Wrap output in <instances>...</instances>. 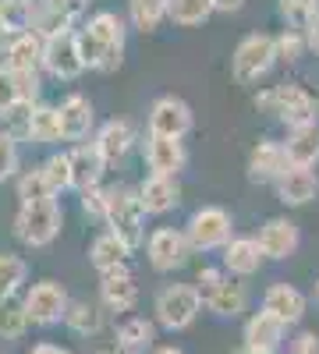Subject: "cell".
Wrapping results in <instances>:
<instances>
[{
    "label": "cell",
    "mask_w": 319,
    "mask_h": 354,
    "mask_svg": "<svg viewBox=\"0 0 319 354\" xmlns=\"http://www.w3.org/2000/svg\"><path fill=\"white\" fill-rule=\"evenodd\" d=\"M28 354H75V351H68V347H61V344H36Z\"/></svg>",
    "instance_id": "46"
},
{
    "label": "cell",
    "mask_w": 319,
    "mask_h": 354,
    "mask_svg": "<svg viewBox=\"0 0 319 354\" xmlns=\"http://www.w3.org/2000/svg\"><path fill=\"white\" fill-rule=\"evenodd\" d=\"M57 113H61V135H64V142H82L85 135L93 131L96 113H93L89 96L71 93V96H68L61 106H57Z\"/></svg>",
    "instance_id": "22"
},
{
    "label": "cell",
    "mask_w": 319,
    "mask_h": 354,
    "mask_svg": "<svg viewBox=\"0 0 319 354\" xmlns=\"http://www.w3.org/2000/svg\"><path fill=\"white\" fill-rule=\"evenodd\" d=\"M15 170H18V138L0 131V185L15 177Z\"/></svg>",
    "instance_id": "42"
},
{
    "label": "cell",
    "mask_w": 319,
    "mask_h": 354,
    "mask_svg": "<svg viewBox=\"0 0 319 354\" xmlns=\"http://www.w3.org/2000/svg\"><path fill=\"white\" fill-rule=\"evenodd\" d=\"M149 354H185V351L181 347H153Z\"/></svg>",
    "instance_id": "49"
},
{
    "label": "cell",
    "mask_w": 319,
    "mask_h": 354,
    "mask_svg": "<svg viewBox=\"0 0 319 354\" xmlns=\"http://www.w3.org/2000/svg\"><path fill=\"white\" fill-rule=\"evenodd\" d=\"M302 32H305V43H309V50L319 57V15H316V18H312V21L302 28Z\"/></svg>",
    "instance_id": "45"
},
{
    "label": "cell",
    "mask_w": 319,
    "mask_h": 354,
    "mask_svg": "<svg viewBox=\"0 0 319 354\" xmlns=\"http://www.w3.org/2000/svg\"><path fill=\"white\" fill-rule=\"evenodd\" d=\"M202 305H206L213 315H220V319H235V315H241L245 312V305H248V290H245V283H238L235 277H224L206 298H202Z\"/></svg>",
    "instance_id": "25"
},
{
    "label": "cell",
    "mask_w": 319,
    "mask_h": 354,
    "mask_svg": "<svg viewBox=\"0 0 319 354\" xmlns=\"http://www.w3.org/2000/svg\"><path fill=\"white\" fill-rule=\"evenodd\" d=\"M146 255H149V266L156 273H174L181 270L192 255V245H188V234L185 230H174V227H160L149 234L146 241Z\"/></svg>",
    "instance_id": "9"
},
{
    "label": "cell",
    "mask_w": 319,
    "mask_h": 354,
    "mask_svg": "<svg viewBox=\"0 0 319 354\" xmlns=\"http://www.w3.org/2000/svg\"><path fill=\"white\" fill-rule=\"evenodd\" d=\"M11 39H15V32L8 28V21L0 18V53H8V46H11Z\"/></svg>",
    "instance_id": "47"
},
{
    "label": "cell",
    "mask_w": 319,
    "mask_h": 354,
    "mask_svg": "<svg viewBox=\"0 0 319 354\" xmlns=\"http://www.w3.org/2000/svg\"><path fill=\"white\" fill-rule=\"evenodd\" d=\"M28 308L18 298H4L0 301V340H18L28 330Z\"/></svg>",
    "instance_id": "35"
},
{
    "label": "cell",
    "mask_w": 319,
    "mask_h": 354,
    "mask_svg": "<svg viewBox=\"0 0 319 354\" xmlns=\"http://www.w3.org/2000/svg\"><path fill=\"white\" fill-rule=\"evenodd\" d=\"M273 188L284 205H309L319 195V177L312 167H287Z\"/></svg>",
    "instance_id": "20"
},
{
    "label": "cell",
    "mask_w": 319,
    "mask_h": 354,
    "mask_svg": "<svg viewBox=\"0 0 319 354\" xmlns=\"http://www.w3.org/2000/svg\"><path fill=\"white\" fill-rule=\"evenodd\" d=\"M287 167H291V163H287L284 142H277V138L255 142V149L248 153V177L255 185H277Z\"/></svg>",
    "instance_id": "14"
},
{
    "label": "cell",
    "mask_w": 319,
    "mask_h": 354,
    "mask_svg": "<svg viewBox=\"0 0 319 354\" xmlns=\"http://www.w3.org/2000/svg\"><path fill=\"white\" fill-rule=\"evenodd\" d=\"M230 227H235V220H230L227 209H220V205H202V209H195L188 216L185 234H188L192 252H217V248L230 245Z\"/></svg>",
    "instance_id": "6"
},
{
    "label": "cell",
    "mask_w": 319,
    "mask_h": 354,
    "mask_svg": "<svg viewBox=\"0 0 319 354\" xmlns=\"http://www.w3.org/2000/svg\"><path fill=\"white\" fill-rule=\"evenodd\" d=\"M64 326L71 333H78V337H93V333L103 330V312L93 301H71L68 315H64Z\"/></svg>",
    "instance_id": "32"
},
{
    "label": "cell",
    "mask_w": 319,
    "mask_h": 354,
    "mask_svg": "<svg viewBox=\"0 0 319 354\" xmlns=\"http://www.w3.org/2000/svg\"><path fill=\"white\" fill-rule=\"evenodd\" d=\"M107 205H110V188H89L82 192V209L96 216V220H107Z\"/></svg>",
    "instance_id": "43"
},
{
    "label": "cell",
    "mask_w": 319,
    "mask_h": 354,
    "mask_svg": "<svg viewBox=\"0 0 319 354\" xmlns=\"http://www.w3.org/2000/svg\"><path fill=\"white\" fill-rule=\"evenodd\" d=\"M128 255H131V248H128L121 238H113L110 230L100 234V238L89 245V262L100 270V277H103V273H113V270H125Z\"/></svg>",
    "instance_id": "28"
},
{
    "label": "cell",
    "mask_w": 319,
    "mask_h": 354,
    "mask_svg": "<svg viewBox=\"0 0 319 354\" xmlns=\"http://www.w3.org/2000/svg\"><path fill=\"white\" fill-rule=\"evenodd\" d=\"M43 68L61 78V82H71L85 71V57H82V43H78V32H61V36H50L46 46H43Z\"/></svg>",
    "instance_id": "10"
},
{
    "label": "cell",
    "mask_w": 319,
    "mask_h": 354,
    "mask_svg": "<svg viewBox=\"0 0 319 354\" xmlns=\"http://www.w3.org/2000/svg\"><path fill=\"white\" fill-rule=\"evenodd\" d=\"M156 340V326L142 315H128L125 322H118V351L121 354H146L153 351Z\"/></svg>",
    "instance_id": "27"
},
{
    "label": "cell",
    "mask_w": 319,
    "mask_h": 354,
    "mask_svg": "<svg viewBox=\"0 0 319 354\" xmlns=\"http://www.w3.org/2000/svg\"><path fill=\"white\" fill-rule=\"evenodd\" d=\"M192 131V106L178 96H160L149 106V135L163 138H185Z\"/></svg>",
    "instance_id": "11"
},
{
    "label": "cell",
    "mask_w": 319,
    "mask_h": 354,
    "mask_svg": "<svg viewBox=\"0 0 319 354\" xmlns=\"http://www.w3.org/2000/svg\"><path fill=\"white\" fill-rule=\"evenodd\" d=\"M284 337H287V326L270 312H252L241 326V340H245L241 347L255 354H277L284 347Z\"/></svg>",
    "instance_id": "12"
},
{
    "label": "cell",
    "mask_w": 319,
    "mask_h": 354,
    "mask_svg": "<svg viewBox=\"0 0 319 354\" xmlns=\"http://www.w3.org/2000/svg\"><path fill=\"white\" fill-rule=\"evenodd\" d=\"M280 15L291 21V28H305L319 15V0H280Z\"/></svg>",
    "instance_id": "40"
},
{
    "label": "cell",
    "mask_w": 319,
    "mask_h": 354,
    "mask_svg": "<svg viewBox=\"0 0 319 354\" xmlns=\"http://www.w3.org/2000/svg\"><path fill=\"white\" fill-rule=\"evenodd\" d=\"M135 145V128L128 121H107L100 131H96V149L110 160H121L128 149Z\"/></svg>",
    "instance_id": "30"
},
{
    "label": "cell",
    "mask_w": 319,
    "mask_h": 354,
    "mask_svg": "<svg viewBox=\"0 0 319 354\" xmlns=\"http://www.w3.org/2000/svg\"><path fill=\"white\" fill-rule=\"evenodd\" d=\"M103 170H107V156L96 149V142L75 145V149H71V188L78 195L89 192V188H100Z\"/></svg>",
    "instance_id": "18"
},
{
    "label": "cell",
    "mask_w": 319,
    "mask_h": 354,
    "mask_svg": "<svg viewBox=\"0 0 319 354\" xmlns=\"http://www.w3.org/2000/svg\"><path fill=\"white\" fill-rule=\"evenodd\" d=\"M0 18L8 21L15 36L33 32L36 25V0H0Z\"/></svg>",
    "instance_id": "36"
},
{
    "label": "cell",
    "mask_w": 319,
    "mask_h": 354,
    "mask_svg": "<svg viewBox=\"0 0 319 354\" xmlns=\"http://www.w3.org/2000/svg\"><path fill=\"white\" fill-rule=\"evenodd\" d=\"M28 138L39 142V145H50V142H61V113L57 106H43L36 103L33 106V117H28Z\"/></svg>",
    "instance_id": "31"
},
{
    "label": "cell",
    "mask_w": 319,
    "mask_h": 354,
    "mask_svg": "<svg viewBox=\"0 0 319 354\" xmlns=\"http://www.w3.org/2000/svg\"><path fill=\"white\" fill-rule=\"evenodd\" d=\"M146 163L156 177H178L188 163L185 142L181 138H163V135H149L146 138Z\"/></svg>",
    "instance_id": "15"
},
{
    "label": "cell",
    "mask_w": 319,
    "mask_h": 354,
    "mask_svg": "<svg viewBox=\"0 0 319 354\" xmlns=\"http://www.w3.org/2000/svg\"><path fill=\"white\" fill-rule=\"evenodd\" d=\"M305 308H309V298L291 283H270L266 294H263V312L277 315L284 326H298Z\"/></svg>",
    "instance_id": "16"
},
{
    "label": "cell",
    "mask_w": 319,
    "mask_h": 354,
    "mask_svg": "<svg viewBox=\"0 0 319 354\" xmlns=\"http://www.w3.org/2000/svg\"><path fill=\"white\" fill-rule=\"evenodd\" d=\"M43 174H46V181L53 185L57 195H61L64 188H71V153H53V156H46Z\"/></svg>",
    "instance_id": "39"
},
{
    "label": "cell",
    "mask_w": 319,
    "mask_h": 354,
    "mask_svg": "<svg viewBox=\"0 0 319 354\" xmlns=\"http://www.w3.org/2000/svg\"><path fill=\"white\" fill-rule=\"evenodd\" d=\"M273 64H277V36H266V32L245 36L235 57H230V71H235V82L241 85H252L263 75H270Z\"/></svg>",
    "instance_id": "5"
},
{
    "label": "cell",
    "mask_w": 319,
    "mask_h": 354,
    "mask_svg": "<svg viewBox=\"0 0 319 354\" xmlns=\"http://www.w3.org/2000/svg\"><path fill=\"white\" fill-rule=\"evenodd\" d=\"M284 153H287V163L291 167H316L319 163V121L287 135Z\"/></svg>",
    "instance_id": "29"
},
{
    "label": "cell",
    "mask_w": 319,
    "mask_h": 354,
    "mask_svg": "<svg viewBox=\"0 0 319 354\" xmlns=\"http://www.w3.org/2000/svg\"><path fill=\"white\" fill-rule=\"evenodd\" d=\"M287 354H319V337H316L312 330H302V333L291 340Z\"/></svg>",
    "instance_id": "44"
},
{
    "label": "cell",
    "mask_w": 319,
    "mask_h": 354,
    "mask_svg": "<svg viewBox=\"0 0 319 354\" xmlns=\"http://www.w3.org/2000/svg\"><path fill=\"white\" fill-rule=\"evenodd\" d=\"M128 18L142 32H153L163 18H170V0H128Z\"/></svg>",
    "instance_id": "33"
},
{
    "label": "cell",
    "mask_w": 319,
    "mask_h": 354,
    "mask_svg": "<svg viewBox=\"0 0 319 354\" xmlns=\"http://www.w3.org/2000/svg\"><path fill=\"white\" fill-rule=\"evenodd\" d=\"M125 18L113 15V11H96L89 18V25L78 32L82 43V57H85V68L93 71H118L125 61Z\"/></svg>",
    "instance_id": "1"
},
{
    "label": "cell",
    "mask_w": 319,
    "mask_h": 354,
    "mask_svg": "<svg viewBox=\"0 0 319 354\" xmlns=\"http://www.w3.org/2000/svg\"><path fill=\"white\" fill-rule=\"evenodd\" d=\"M43 46H46V39L39 32L15 36L8 53H4V68H11L18 75H39V68H43Z\"/></svg>",
    "instance_id": "21"
},
{
    "label": "cell",
    "mask_w": 319,
    "mask_h": 354,
    "mask_svg": "<svg viewBox=\"0 0 319 354\" xmlns=\"http://www.w3.org/2000/svg\"><path fill=\"white\" fill-rule=\"evenodd\" d=\"M138 198H142V205H146V213H149V216H163V213H170L174 205L181 202L178 177H156V174H149L146 181L138 185Z\"/></svg>",
    "instance_id": "24"
},
{
    "label": "cell",
    "mask_w": 319,
    "mask_h": 354,
    "mask_svg": "<svg viewBox=\"0 0 319 354\" xmlns=\"http://www.w3.org/2000/svg\"><path fill=\"white\" fill-rule=\"evenodd\" d=\"M202 308L206 305H202V294H199L195 283H167V287L156 290V301H153L156 326H163L167 333L188 330Z\"/></svg>",
    "instance_id": "3"
},
{
    "label": "cell",
    "mask_w": 319,
    "mask_h": 354,
    "mask_svg": "<svg viewBox=\"0 0 319 354\" xmlns=\"http://www.w3.org/2000/svg\"><path fill=\"white\" fill-rule=\"evenodd\" d=\"M96 354H121V351H96Z\"/></svg>",
    "instance_id": "52"
},
{
    "label": "cell",
    "mask_w": 319,
    "mask_h": 354,
    "mask_svg": "<svg viewBox=\"0 0 319 354\" xmlns=\"http://www.w3.org/2000/svg\"><path fill=\"white\" fill-rule=\"evenodd\" d=\"M309 50V43H305V32L302 28H287V32H280L277 36V61H298V57Z\"/></svg>",
    "instance_id": "41"
},
{
    "label": "cell",
    "mask_w": 319,
    "mask_h": 354,
    "mask_svg": "<svg viewBox=\"0 0 319 354\" xmlns=\"http://www.w3.org/2000/svg\"><path fill=\"white\" fill-rule=\"evenodd\" d=\"M57 230H61V205H57V198L21 205L18 216H15V234H18V241L28 245V248L50 245L57 238Z\"/></svg>",
    "instance_id": "7"
},
{
    "label": "cell",
    "mask_w": 319,
    "mask_h": 354,
    "mask_svg": "<svg viewBox=\"0 0 319 354\" xmlns=\"http://www.w3.org/2000/svg\"><path fill=\"white\" fill-rule=\"evenodd\" d=\"M230 354H255V351H248V347H238V351H230Z\"/></svg>",
    "instance_id": "51"
},
{
    "label": "cell",
    "mask_w": 319,
    "mask_h": 354,
    "mask_svg": "<svg viewBox=\"0 0 319 354\" xmlns=\"http://www.w3.org/2000/svg\"><path fill=\"white\" fill-rule=\"evenodd\" d=\"M224 270L230 277H252L259 273V266H263V248H259L255 238H230V245L224 248Z\"/></svg>",
    "instance_id": "26"
},
{
    "label": "cell",
    "mask_w": 319,
    "mask_h": 354,
    "mask_svg": "<svg viewBox=\"0 0 319 354\" xmlns=\"http://www.w3.org/2000/svg\"><path fill=\"white\" fill-rule=\"evenodd\" d=\"M213 11H217L213 0H170V21L174 25H185V28L202 25Z\"/></svg>",
    "instance_id": "38"
},
{
    "label": "cell",
    "mask_w": 319,
    "mask_h": 354,
    "mask_svg": "<svg viewBox=\"0 0 319 354\" xmlns=\"http://www.w3.org/2000/svg\"><path fill=\"white\" fill-rule=\"evenodd\" d=\"M21 301H25L28 319H33L36 326H53V322H64L68 305H71L68 290L57 283V280H39V283H33Z\"/></svg>",
    "instance_id": "8"
},
{
    "label": "cell",
    "mask_w": 319,
    "mask_h": 354,
    "mask_svg": "<svg viewBox=\"0 0 319 354\" xmlns=\"http://www.w3.org/2000/svg\"><path fill=\"white\" fill-rule=\"evenodd\" d=\"M312 298H316V305H319V280H316V287H312Z\"/></svg>",
    "instance_id": "50"
},
{
    "label": "cell",
    "mask_w": 319,
    "mask_h": 354,
    "mask_svg": "<svg viewBox=\"0 0 319 354\" xmlns=\"http://www.w3.org/2000/svg\"><path fill=\"white\" fill-rule=\"evenodd\" d=\"M146 205L138 198V188H110V205H107V230L113 238H121L131 252L146 238Z\"/></svg>",
    "instance_id": "4"
},
{
    "label": "cell",
    "mask_w": 319,
    "mask_h": 354,
    "mask_svg": "<svg viewBox=\"0 0 319 354\" xmlns=\"http://www.w3.org/2000/svg\"><path fill=\"white\" fill-rule=\"evenodd\" d=\"M255 106L273 113L277 121H284L291 131H298V128L316 124L319 96L309 93V88L298 85V82H284V85H273V88H266V93H259L255 96Z\"/></svg>",
    "instance_id": "2"
},
{
    "label": "cell",
    "mask_w": 319,
    "mask_h": 354,
    "mask_svg": "<svg viewBox=\"0 0 319 354\" xmlns=\"http://www.w3.org/2000/svg\"><path fill=\"white\" fill-rule=\"evenodd\" d=\"M85 4L82 0H39L36 4V25L33 32H39L43 39L61 36V32H75V21L82 18Z\"/></svg>",
    "instance_id": "13"
},
{
    "label": "cell",
    "mask_w": 319,
    "mask_h": 354,
    "mask_svg": "<svg viewBox=\"0 0 319 354\" xmlns=\"http://www.w3.org/2000/svg\"><path fill=\"white\" fill-rule=\"evenodd\" d=\"M36 96H39V75H18L11 68H0V117L21 103H36Z\"/></svg>",
    "instance_id": "23"
},
{
    "label": "cell",
    "mask_w": 319,
    "mask_h": 354,
    "mask_svg": "<svg viewBox=\"0 0 319 354\" xmlns=\"http://www.w3.org/2000/svg\"><path fill=\"white\" fill-rule=\"evenodd\" d=\"M100 301L107 312H131L138 305V283L131 277V270H113V273H103L100 280Z\"/></svg>",
    "instance_id": "17"
},
{
    "label": "cell",
    "mask_w": 319,
    "mask_h": 354,
    "mask_svg": "<svg viewBox=\"0 0 319 354\" xmlns=\"http://www.w3.org/2000/svg\"><path fill=\"white\" fill-rule=\"evenodd\" d=\"M213 8L230 15V11H241V8H245V0H213Z\"/></svg>",
    "instance_id": "48"
},
{
    "label": "cell",
    "mask_w": 319,
    "mask_h": 354,
    "mask_svg": "<svg viewBox=\"0 0 319 354\" xmlns=\"http://www.w3.org/2000/svg\"><path fill=\"white\" fill-rule=\"evenodd\" d=\"M18 198H21V205H33V202H50L57 192H53V185L46 181V174H43V167H36V170H25L21 177H18Z\"/></svg>",
    "instance_id": "37"
},
{
    "label": "cell",
    "mask_w": 319,
    "mask_h": 354,
    "mask_svg": "<svg viewBox=\"0 0 319 354\" xmlns=\"http://www.w3.org/2000/svg\"><path fill=\"white\" fill-rule=\"evenodd\" d=\"M82 4H89V0H82Z\"/></svg>",
    "instance_id": "53"
},
{
    "label": "cell",
    "mask_w": 319,
    "mask_h": 354,
    "mask_svg": "<svg viewBox=\"0 0 319 354\" xmlns=\"http://www.w3.org/2000/svg\"><path fill=\"white\" fill-rule=\"evenodd\" d=\"M259 248H263L266 259L280 262V259H291L295 248H298V227L291 220H284V216H273L266 220L263 227H259Z\"/></svg>",
    "instance_id": "19"
},
{
    "label": "cell",
    "mask_w": 319,
    "mask_h": 354,
    "mask_svg": "<svg viewBox=\"0 0 319 354\" xmlns=\"http://www.w3.org/2000/svg\"><path fill=\"white\" fill-rule=\"evenodd\" d=\"M25 277H28L25 259L15 255V252H0V301H4V298H18Z\"/></svg>",
    "instance_id": "34"
}]
</instances>
